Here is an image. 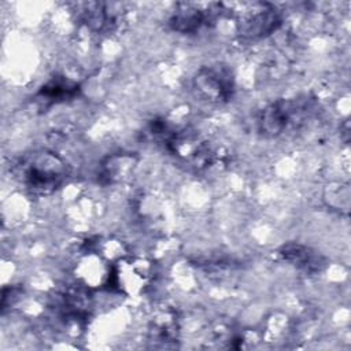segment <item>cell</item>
Instances as JSON below:
<instances>
[{
  "label": "cell",
  "mask_w": 351,
  "mask_h": 351,
  "mask_svg": "<svg viewBox=\"0 0 351 351\" xmlns=\"http://www.w3.org/2000/svg\"><path fill=\"white\" fill-rule=\"evenodd\" d=\"M15 178L36 195L58 191L70 176L69 163L51 149H32L22 154L12 166Z\"/></svg>",
  "instance_id": "1"
},
{
  "label": "cell",
  "mask_w": 351,
  "mask_h": 351,
  "mask_svg": "<svg viewBox=\"0 0 351 351\" xmlns=\"http://www.w3.org/2000/svg\"><path fill=\"white\" fill-rule=\"evenodd\" d=\"M317 101L310 95L277 99L256 115V130L262 137L277 138L299 129L315 112Z\"/></svg>",
  "instance_id": "2"
},
{
  "label": "cell",
  "mask_w": 351,
  "mask_h": 351,
  "mask_svg": "<svg viewBox=\"0 0 351 351\" xmlns=\"http://www.w3.org/2000/svg\"><path fill=\"white\" fill-rule=\"evenodd\" d=\"M225 11L234 19L236 33L244 41L266 38L282 25V12L267 1L225 3Z\"/></svg>",
  "instance_id": "3"
},
{
  "label": "cell",
  "mask_w": 351,
  "mask_h": 351,
  "mask_svg": "<svg viewBox=\"0 0 351 351\" xmlns=\"http://www.w3.org/2000/svg\"><path fill=\"white\" fill-rule=\"evenodd\" d=\"M192 88L196 96L207 103L226 104L236 95V78L228 64L210 63L195 73Z\"/></svg>",
  "instance_id": "4"
},
{
  "label": "cell",
  "mask_w": 351,
  "mask_h": 351,
  "mask_svg": "<svg viewBox=\"0 0 351 351\" xmlns=\"http://www.w3.org/2000/svg\"><path fill=\"white\" fill-rule=\"evenodd\" d=\"M225 14V3L182 1L174 5L167 23L173 32L195 34L202 29L214 26Z\"/></svg>",
  "instance_id": "5"
},
{
  "label": "cell",
  "mask_w": 351,
  "mask_h": 351,
  "mask_svg": "<svg viewBox=\"0 0 351 351\" xmlns=\"http://www.w3.org/2000/svg\"><path fill=\"white\" fill-rule=\"evenodd\" d=\"M152 278V266L143 258H119L111 267L108 284L118 288L119 292L134 296L143 292Z\"/></svg>",
  "instance_id": "6"
},
{
  "label": "cell",
  "mask_w": 351,
  "mask_h": 351,
  "mask_svg": "<svg viewBox=\"0 0 351 351\" xmlns=\"http://www.w3.org/2000/svg\"><path fill=\"white\" fill-rule=\"evenodd\" d=\"M75 15L77 21H80L90 32L104 33L117 26L122 15V5L118 3L99 1L78 3Z\"/></svg>",
  "instance_id": "7"
},
{
  "label": "cell",
  "mask_w": 351,
  "mask_h": 351,
  "mask_svg": "<svg viewBox=\"0 0 351 351\" xmlns=\"http://www.w3.org/2000/svg\"><path fill=\"white\" fill-rule=\"evenodd\" d=\"M280 258L304 274H317L324 270L326 259L315 250L300 243H287L277 251Z\"/></svg>",
  "instance_id": "8"
},
{
  "label": "cell",
  "mask_w": 351,
  "mask_h": 351,
  "mask_svg": "<svg viewBox=\"0 0 351 351\" xmlns=\"http://www.w3.org/2000/svg\"><path fill=\"white\" fill-rule=\"evenodd\" d=\"M80 95V84L63 74L53 75L36 93V101L43 107L73 100Z\"/></svg>",
  "instance_id": "9"
},
{
  "label": "cell",
  "mask_w": 351,
  "mask_h": 351,
  "mask_svg": "<svg viewBox=\"0 0 351 351\" xmlns=\"http://www.w3.org/2000/svg\"><path fill=\"white\" fill-rule=\"evenodd\" d=\"M111 267L100 255L90 251L78 262L75 273L86 287H97L108 284Z\"/></svg>",
  "instance_id": "10"
},
{
  "label": "cell",
  "mask_w": 351,
  "mask_h": 351,
  "mask_svg": "<svg viewBox=\"0 0 351 351\" xmlns=\"http://www.w3.org/2000/svg\"><path fill=\"white\" fill-rule=\"evenodd\" d=\"M136 158L130 152H117L103 159L99 170V178L103 184H115L123 181L133 173Z\"/></svg>",
  "instance_id": "11"
},
{
  "label": "cell",
  "mask_w": 351,
  "mask_h": 351,
  "mask_svg": "<svg viewBox=\"0 0 351 351\" xmlns=\"http://www.w3.org/2000/svg\"><path fill=\"white\" fill-rule=\"evenodd\" d=\"M148 337L151 343L160 347H167L174 343L178 337V322L174 313L170 310H159L149 322Z\"/></svg>",
  "instance_id": "12"
}]
</instances>
